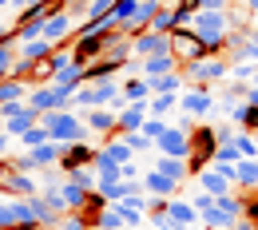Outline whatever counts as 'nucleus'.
Instances as JSON below:
<instances>
[{"mask_svg":"<svg viewBox=\"0 0 258 230\" xmlns=\"http://www.w3.org/2000/svg\"><path fill=\"white\" fill-rule=\"evenodd\" d=\"M191 32L203 44V56H226V36L234 32V20L226 8H199L191 20Z\"/></svg>","mask_w":258,"mask_h":230,"instance_id":"obj_1","label":"nucleus"},{"mask_svg":"<svg viewBox=\"0 0 258 230\" xmlns=\"http://www.w3.org/2000/svg\"><path fill=\"white\" fill-rule=\"evenodd\" d=\"M40 123L48 127V139L52 143H60V147H68V143H80V139H88V123L72 111V107H64V111H44L40 115Z\"/></svg>","mask_w":258,"mask_h":230,"instance_id":"obj_2","label":"nucleus"},{"mask_svg":"<svg viewBox=\"0 0 258 230\" xmlns=\"http://www.w3.org/2000/svg\"><path fill=\"white\" fill-rule=\"evenodd\" d=\"M179 71H183L187 88H215V84L230 80V60L226 56H199L191 64H183Z\"/></svg>","mask_w":258,"mask_h":230,"instance_id":"obj_3","label":"nucleus"},{"mask_svg":"<svg viewBox=\"0 0 258 230\" xmlns=\"http://www.w3.org/2000/svg\"><path fill=\"white\" fill-rule=\"evenodd\" d=\"M72 96H76V92H68V88L40 84V88L28 92V107H32L36 115H44V111H64V107H72Z\"/></svg>","mask_w":258,"mask_h":230,"instance_id":"obj_4","label":"nucleus"},{"mask_svg":"<svg viewBox=\"0 0 258 230\" xmlns=\"http://www.w3.org/2000/svg\"><path fill=\"white\" fill-rule=\"evenodd\" d=\"M115 96H119V88H115L111 80H99V84H80L76 96H72V103H76V107H107Z\"/></svg>","mask_w":258,"mask_h":230,"instance_id":"obj_5","label":"nucleus"},{"mask_svg":"<svg viewBox=\"0 0 258 230\" xmlns=\"http://www.w3.org/2000/svg\"><path fill=\"white\" fill-rule=\"evenodd\" d=\"M191 127H183V123H179V127H167V131L159 135V143H155V151H159V155H171V159H187V155H191Z\"/></svg>","mask_w":258,"mask_h":230,"instance_id":"obj_6","label":"nucleus"},{"mask_svg":"<svg viewBox=\"0 0 258 230\" xmlns=\"http://www.w3.org/2000/svg\"><path fill=\"white\" fill-rule=\"evenodd\" d=\"M167 40H171V56L179 60V67L203 56V44H199V36L191 28H175V32H167Z\"/></svg>","mask_w":258,"mask_h":230,"instance_id":"obj_7","label":"nucleus"},{"mask_svg":"<svg viewBox=\"0 0 258 230\" xmlns=\"http://www.w3.org/2000/svg\"><path fill=\"white\" fill-rule=\"evenodd\" d=\"M179 107L187 119H203L211 107H215V92L211 88H183L179 92Z\"/></svg>","mask_w":258,"mask_h":230,"instance_id":"obj_8","label":"nucleus"},{"mask_svg":"<svg viewBox=\"0 0 258 230\" xmlns=\"http://www.w3.org/2000/svg\"><path fill=\"white\" fill-rule=\"evenodd\" d=\"M159 52H171V40H167V32H139L131 36V56L135 60H147V56H159Z\"/></svg>","mask_w":258,"mask_h":230,"instance_id":"obj_9","label":"nucleus"},{"mask_svg":"<svg viewBox=\"0 0 258 230\" xmlns=\"http://www.w3.org/2000/svg\"><path fill=\"white\" fill-rule=\"evenodd\" d=\"M96 151L99 147H92L88 139H80V143H68L64 151H60V171H76V167H92L96 163Z\"/></svg>","mask_w":258,"mask_h":230,"instance_id":"obj_10","label":"nucleus"},{"mask_svg":"<svg viewBox=\"0 0 258 230\" xmlns=\"http://www.w3.org/2000/svg\"><path fill=\"white\" fill-rule=\"evenodd\" d=\"M151 111H147V103H127L119 115H115V135H135L143 131V119H147Z\"/></svg>","mask_w":258,"mask_h":230,"instance_id":"obj_11","label":"nucleus"},{"mask_svg":"<svg viewBox=\"0 0 258 230\" xmlns=\"http://www.w3.org/2000/svg\"><path fill=\"white\" fill-rule=\"evenodd\" d=\"M84 123H88V131H96L99 139H111V135H115V111H111V107H88Z\"/></svg>","mask_w":258,"mask_h":230,"instance_id":"obj_12","label":"nucleus"},{"mask_svg":"<svg viewBox=\"0 0 258 230\" xmlns=\"http://www.w3.org/2000/svg\"><path fill=\"white\" fill-rule=\"evenodd\" d=\"M52 52H56V44L44 40V36H36V40H20V44H16V56L28 60V64H44Z\"/></svg>","mask_w":258,"mask_h":230,"instance_id":"obj_13","label":"nucleus"},{"mask_svg":"<svg viewBox=\"0 0 258 230\" xmlns=\"http://www.w3.org/2000/svg\"><path fill=\"white\" fill-rule=\"evenodd\" d=\"M167 218H171L175 230H187V226L199 222V210H195V202H187V198H171L167 202Z\"/></svg>","mask_w":258,"mask_h":230,"instance_id":"obj_14","label":"nucleus"},{"mask_svg":"<svg viewBox=\"0 0 258 230\" xmlns=\"http://www.w3.org/2000/svg\"><path fill=\"white\" fill-rule=\"evenodd\" d=\"M139 183H143V191H147V195H155V198H175V191H179V183H175V179H167V175H159L155 167H151Z\"/></svg>","mask_w":258,"mask_h":230,"instance_id":"obj_15","label":"nucleus"},{"mask_svg":"<svg viewBox=\"0 0 258 230\" xmlns=\"http://www.w3.org/2000/svg\"><path fill=\"white\" fill-rule=\"evenodd\" d=\"M151 167L159 171V175H167V179H175L179 187L191 179V167H187V159H171V155H155L151 159Z\"/></svg>","mask_w":258,"mask_h":230,"instance_id":"obj_16","label":"nucleus"},{"mask_svg":"<svg viewBox=\"0 0 258 230\" xmlns=\"http://www.w3.org/2000/svg\"><path fill=\"white\" fill-rule=\"evenodd\" d=\"M179 60L171 56V52H159V56H147V60H139V75L143 80H155V75H167V71H175Z\"/></svg>","mask_w":258,"mask_h":230,"instance_id":"obj_17","label":"nucleus"},{"mask_svg":"<svg viewBox=\"0 0 258 230\" xmlns=\"http://www.w3.org/2000/svg\"><path fill=\"white\" fill-rule=\"evenodd\" d=\"M234 191H258V159H238L234 163Z\"/></svg>","mask_w":258,"mask_h":230,"instance_id":"obj_18","label":"nucleus"},{"mask_svg":"<svg viewBox=\"0 0 258 230\" xmlns=\"http://www.w3.org/2000/svg\"><path fill=\"white\" fill-rule=\"evenodd\" d=\"M151 84V96H179L183 88H187V80H183V71L175 67V71H167V75H155V80H147Z\"/></svg>","mask_w":258,"mask_h":230,"instance_id":"obj_19","label":"nucleus"},{"mask_svg":"<svg viewBox=\"0 0 258 230\" xmlns=\"http://www.w3.org/2000/svg\"><path fill=\"white\" fill-rule=\"evenodd\" d=\"M99 155H103L107 163H115V167L131 163V147H127V139H119V135H111L107 143H99Z\"/></svg>","mask_w":258,"mask_h":230,"instance_id":"obj_20","label":"nucleus"},{"mask_svg":"<svg viewBox=\"0 0 258 230\" xmlns=\"http://www.w3.org/2000/svg\"><path fill=\"white\" fill-rule=\"evenodd\" d=\"M195 183H199V191H207V195H215V198L226 195V191H234V187H230V179H226V175H219L215 167H207V171H203Z\"/></svg>","mask_w":258,"mask_h":230,"instance_id":"obj_21","label":"nucleus"},{"mask_svg":"<svg viewBox=\"0 0 258 230\" xmlns=\"http://www.w3.org/2000/svg\"><path fill=\"white\" fill-rule=\"evenodd\" d=\"M119 96L127 99V103H147V99H151V84H147L143 75H127L123 88H119Z\"/></svg>","mask_w":258,"mask_h":230,"instance_id":"obj_22","label":"nucleus"},{"mask_svg":"<svg viewBox=\"0 0 258 230\" xmlns=\"http://www.w3.org/2000/svg\"><path fill=\"white\" fill-rule=\"evenodd\" d=\"M60 195H64V214H80L84 210V202H88V191L84 187H76V183H60Z\"/></svg>","mask_w":258,"mask_h":230,"instance_id":"obj_23","label":"nucleus"},{"mask_svg":"<svg viewBox=\"0 0 258 230\" xmlns=\"http://www.w3.org/2000/svg\"><path fill=\"white\" fill-rule=\"evenodd\" d=\"M52 84H56V88H68V92H76V88L84 84V64H80V60H72L68 67H60V71L52 75Z\"/></svg>","mask_w":258,"mask_h":230,"instance_id":"obj_24","label":"nucleus"},{"mask_svg":"<svg viewBox=\"0 0 258 230\" xmlns=\"http://www.w3.org/2000/svg\"><path fill=\"white\" fill-rule=\"evenodd\" d=\"M36 123H40V115H36L32 107H24L20 115H12V119H4V127H0V131H4V135H16V139H20V135L28 131V127H36Z\"/></svg>","mask_w":258,"mask_h":230,"instance_id":"obj_25","label":"nucleus"},{"mask_svg":"<svg viewBox=\"0 0 258 230\" xmlns=\"http://www.w3.org/2000/svg\"><path fill=\"white\" fill-rule=\"evenodd\" d=\"M28 92H32V84H24V80H16V75H4V80H0V103L28 99Z\"/></svg>","mask_w":258,"mask_h":230,"instance_id":"obj_26","label":"nucleus"},{"mask_svg":"<svg viewBox=\"0 0 258 230\" xmlns=\"http://www.w3.org/2000/svg\"><path fill=\"white\" fill-rule=\"evenodd\" d=\"M151 32H175V4H159V12L151 16Z\"/></svg>","mask_w":258,"mask_h":230,"instance_id":"obj_27","label":"nucleus"},{"mask_svg":"<svg viewBox=\"0 0 258 230\" xmlns=\"http://www.w3.org/2000/svg\"><path fill=\"white\" fill-rule=\"evenodd\" d=\"M199 222H207V226H211V230H226V226H230V222H234V218H230V214H226L223 206L215 202L211 210H203V214H199Z\"/></svg>","mask_w":258,"mask_h":230,"instance_id":"obj_28","label":"nucleus"},{"mask_svg":"<svg viewBox=\"0 0 258 230\" xmlns=\"http://www.w3.org/2000/svg\"><path fill=\"white\" fill-rule=\"evenodd\" d=\"M64 179L76 183V187H84V191H96V167H76V171H68Z\"/></svg>","mask_w":258,"mask_h":230,"instance_id":"obj_29","label":"nucleus"},{"mask_svg":"<svg viewBox=\"0 0 258 230\" xmlns=\"http://www.w3.org/2000/svg\"><path fill=\"white\" fill-rule=\"evenodd\" d=\"M127 222H123V214L115 210V206H103L99 210V218H96V230H123Z\"/></svg>","mask_w":258,"mask_h":230,"instance_id":"obj_30","label":"nucleus"},{"mask_svg":"<svg viewBox=\"0 0 258 230\" xmlns=\"http://www.w3.org/2000/svg\"><path fill=\"white\" fill-rule=\"evenodd\" d=\"M254 71H258L254 60H234V64H230V80H238V84H254Z\"/></svg>","mask_w":258,"mask_h":230,"instance_id":"obj_31","label":"nucleus"},{"mask_svg":"<svg viewBox=\"0 0 258 230\" xmlns=\"http://www.w3.org/2000/svg\"><path fill=\"white\" fill-rule=\"evenodd\" d=\"M234 147L242 151V159H258V135H250V131H234Z\"/></svg>","mask_w":258,"mask_h":230,"instance_id":"obj_32","label":"nucleus"},{"mask_svg":"<svg viewBox=\"0 0 258 230\" xmlns=\"http://www.w3.org/2000/svg\"><path fill=\"white\" fill-rule=\"evenodd\" d=\"M171 107H179V96H151V99H147V111L159 115V119H167Z\"/></svg>","mask_w":258,"mask_h":230,"instance_id":"obj_33","label":"nucleus"},{"mask_svg":"<svg viewBox=\"0 0 258 230\" xmlns=\"http://www.w3.org/2000/svg\"><path fill=\"white\" fill-rule=\"evenodd\" d=\"M44 230H92V226H88L84 214H60L52 226H44Z\"/></svg>","mask_w":258,"mask_h":230,"instance_id":"obj_34","label":"nucleus"},{"mask_svg":"<svg viewBox=\"0 0 258 230\" xmlns=\"http://www.w3.org/2000/svg\"><path fill=\"white\" fill-rule=\"evenodd\" d=\"M135 8H139V0H115V8H111V20H115V28H119V24H127L131 16H135Z\"/></svg>","mask_w":258,"mask_h":230,"instance_id":"obj_35","label":"nucleus"},{"mask_svg":"<svg viewBox=\"0 0 258 230\" xmlns=\"http://www.w3.org/2000/svg\"><path fill=\"white\" fill-rule=\"evenodd\" d=\"M32 210H36V222H40V226H52V222L60 218V214H56V210H52L40 195H32Z\"/></svg>","mask_w":258,"mask_h":230,"instance_id":"obj_36","label":"nucleus"},{"mask_svg":"<svg viewBox=\"0 0 258 230\" xmlns=\"http://www.w3.org/2000/svg\"><path fill=\"white\" fill-rule=\"evenodd\" d=\"M111 8H115V0H88L84 16L88 20H103V16H111Z\"/></svg>","mask_w":258,"mask_h":230,"instance_id":"obj_37","label":"nucleus"},{"mask_svg":"<svg viewBox=\"0 0 258 230\" xmlns=\"http://www.w3.org/2000/svg\"><path fill=\"white\" fill-rule=\"evenodd\" d=\"M167 127H171V123H167V119H159V115H147V119H143V135H147L151 143H159V135L167 131Z\"/></svg>","mask_w":258,"mask_h":230,"instance_id":"obj_38","label":"nucleus"},{"mask_svg":"<svg viewBox=\"0 0 258 230\" xmlns=\"http://www.w3.org/2000/svg\"><path fill=\"white\" fill-rule=\"evenodd\" d=\"M242 218L258 226V191H242Z\"/></svg>","mask_w":258,"mask_h":230,"instance_id":"obj_39","label":"nucleus"},{"mask_svg":"<svg viewBox=\"0 0 258 230\" xmlns=\"http://www.w3.org/2000/svg\"><path fill=\"white\" fill-rule=\"evenodd\" d=\"M20 143H24V147H40V143H48V127H44V123L28 127V131L20 135Z\"/></svg>","mask_w":258,"mask_h":230,"instance_id":"obj_40","label":"nucleus"},{"mask_svg":"<svg viewBox=\"0 0 258 230\" xmlns=\"http://www.w3.org/2000/svg\"><path fill=\"white\" fill-rule=\"evenodd\" d=\"M12 64H16V44H0V80L12 75Z\"/></svg>","mask_w":258,"mask_h":230,"instance_id":"obj_41","label":"nucleus"},{"mask_svg":"<svg viewBox=\"0 0 258 230\" xmlns=\"http://www.w3.org/2000/svg\"><path fill=\"white\" fill-rule=\"evenodd\" d=\"M119 139H127V147H131V155H139V151H151L155 143L147 139L143 131H135V135H119Z\"/></svg>","mask_w":258,"mask_h":230,"instance_id":"obj_42","label":"nucleus"},{"mask_svg":"<svg viewBox=\"0 0 258 230\" xmlns=\"http://www.w3.org/2000/svg\"><path fill=\"white\" fill-rule=\"evenodd\" d=\"M246 60H254V64H258V24L246 28Z\"/></svg>","mask_w":258,"mask_h":230,"instance_id":"obj_43","label":"nucleus"},{"mask_svg":"<svg viewBox=\"0 0 258 230\" xmlns=\"http://www.w3.org/2000/svg\"><path fill=\"white\" fill-rule=\"evenodd\" d=\"M191 202H195V210L203 214V210H211V206H215V195H207V191H199V195H195Z\"/></svg>","mask_w":258,"mask_h":230,"instance_id":"obj_44","label":"nucleus"},{"mask_svg":"<svg viewBox=\"0 0 258 230\" xmlns=\"http://www.w3.org/2000/svg\"><path fill=\"white\" fill-rule=\"evenodd\" d=\"M0 230H12V202H0Z\"/></svg>","mask_w":258,"mask_h":230,"instance_id":"obj_45","label":"nucleus"},{"mask_svg":"<svg viewBox=\"0 0 258 230\" xmlns=\"http://www.w3.org/2000/svg\"><path fill=\"white\" fill-rule=\"evenodd\" d=\"M119 175H123V183H135V179H139V167H135V159L119 167Z\"/></svg>","mask_w":258,"mask_h":230,"instance_id":"obj_46","label":"nucleus"},{"mask_svg":"<svg viewBox=\"0 0 258 230\" xmlns=\"http://www.w3.org/2000/svg\"><path fill=\"white\" fill-rule=\"evenodd\" d=\"M234 131H238V127H215V135H219V143H230V139H234Z\"/></svg>","mask_w":258,"mask_h":230,"instance_id":"obj_47","label":"nucleus"},{"mask_svg":"<svg viewBox=\"0 0 258 230\" xmlns=\"http://www.w3.org/2000/svg\"><path fill=\"white\" fill-rule=\"evenodd\" d=\"M0 44H16V28H4L0 24Z\"/></svg>","mask_w":258,"mask_h":230,"instance_id":"obj_48","label":"nucleus"},{"mask_svg":"<svg viewBox=\"0 0 258 230\" xmlns=\"http://www.w3.org/2000/svg\"><path fill=\"white\" fill-rule=\"evenodd\" d=\"M195 4H199V8H226L230 0H195Z\"/></svg>","mask_w":258,"mask_h":230,"instance_id":"obj_49","label":"nucleus"},{"mask_svg":"<svg viewBox=\"0 0 258 230\" xmlns=\"http://www.w3.org/2000/svg\"><path fill=\"white\" fill-rule=\"evenodd\" d=\"M8 139H12V135H4V131H0V159L8 155Z\"/></svg>","mask_w":258,"mask_h":230,"instance_id":"obj_50","label":"nucleus"},{"mask_svg":"<svg viewBox=\"0 0 258 230\" xmlns=\"http://www.w3.org/2000/svg\"><path fill=\"white\" fill-rule=\"evenodd\" d=\"M187 230H211V226H207V222H195V226H187Z\"/></svg>","mask_w":258,"mask_h":230,"instance_id":"obj_51","label":"nucleus"},{"mask_svg":"<svg viewBox=\"0 0 258 230\" xmlns=\"http://www.w3.org/2000/svg\"><path fill=\"white\" fill-rule=\"evenodd\" d=\"M8 4H12V0H0V8H8Z\"/></svg>","mask_w":258,"mask_h":230,"instance_id":"obj_52","label":"nucleus"},{"mask_svg":"<svg viewBox=\"0 0 258 230\" xmlns=\"http://www.w3.org/2000/svg\"><path fill=\"white\" fill-rule=\"evenodd\" d=\"M12 4H16V8H20V4H24V0H12Z\"/></svg>","mask_w":258,"mask_h":230,"instance_id":"obj_53","label":"nucleus"},{"mask_svg":"<svg viewBox=\"0 0 258 230\" xmlns=\"http://www.w3.org/2000/svg\"><path fill=\"white\" fill-rule=\"evenodd\" d=\"M159 4H171V0H159Z\"/></svg>","mask_w":258,"mask_h":230,"instance_id":"obj_54","label":"nucleus"},{"mask_svg":"<svg viewBox=\"0 0 258 230\" xmlns=\"http://www.w3.org/2000/svg\"><path fill=\"white\" fill-rule=\"evenodd\" d=\"M254 84H258V71H254Z\"/></svg>","mask_w":258,"mask_h":230,"instance_id":"obj_55","label":"nucleus"},{"mask_svg":"<svg viewBox=\"0 0 258 230\" xmlns=\"http://www.w3.org/2000/svg\"><path fill=\"white\" fill-rule=\"evenodd\" d=\"M123 230H127V226H123Z\"/></svg>","mask_w":258,"mask_h":230,"instance_id":"obj_56","label":"nucleus"}]
</instances>
